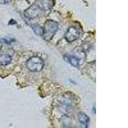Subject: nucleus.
<instances>
[{
	"label": "nucleus",
	"instance_id": "9",
	"mask_svg": "<svg viewBox=\"0 0 128 128\" xmlns=\"http://www.w3.org/2000/svg\"><path fill=\"white\" fill-rule=\"evenodd\" d=\"M59 100L62 103L67 105V106H69V105L72 103L73 99L72 98L71 95H68V94H66L65 95H63L61 98L59 99Z\"/></svg>",
	"mask_w": 128,
	"mask_h": 128
},
{
	"label": "nucleus",
	"instance_id": "3",
	"mask_svg": "<svg viewBox=\"0 0 128 128\" xmlns=\"http://www.w3.org/2000/svg\"><path fill=\"white\" fill-rule=\"evenodd\" d=\"M26 67L32 72H40L43 69L44 63L42 58L38 56L30 58L26 64Z\"/></svg>",
	"mask_w": 128,
	"mask_h": 128
},
{
	"label": "nucleus",
	"instance_id": "2",
	"mask_svg": "<svg viewBox=\"0 0 128 128\" xmlns=\"http://www.w3.org/2000/svg\"><path fill=\"white\" fill-rule=\"evenodd\" d=\"M58 28V24L56 21L48 20L46 21L43 28L42 37L46 40H51L56 33Z\"/></svg>",
	"mask_w": 128,
	"mask_h": 128
},
{
	"label": "nucleus",
	"instance_id": "4",
	"mask_svg": "<svg viewBox=\"0 0 128 128\" xmlns=\"http://www.w3.org/2000/svg\"><path fill=\"white\" fill-rule=\"evenodd\" d=\"M41 12H42V10L35 3L25 10L24 14L28 19H33L38 18L41 14Z\"/></svg>",
	"mask_w": 128,
	"mask_h": 128
},
{
	"label": "nucleus",
	"instance_id": "6",
	"mask_svg": "<svg viewBox=\"0 0 128 128\" xmlns=\"http://www.w3.org/2000/svg\"><path fill=\"white\" fill-rule=\"evenodd\" d=\"M54 0H36L35 4L42 10H50L53 6Z\"/></svg>",
	"mask_w": 128,
	"mask_h": 128
},
{
	"label": "nucleus",
	"instance_id": "11",
	"mask_svg": "<svg viewBox=\"0 0 128 128\" xmlns=\"http://www.w3.org/2000/svg\"><path fill=\"white\" fill-rule=\"evenodd\" d=\"M9 2V0H0L1 4H6Z\"/></svg>",
	"mask_w": 128,
	"mask_h": 128
},
{
	"label": "nucleus",
	"instance_id": "1",
	"mask_svg": "<svg viewBox=\"0 0 128 128\" xmlns=\"http://www.w3.org/2000/svg\"><path fill=\"white\" fill-rule=\"evenodd\" d=\"M86 56L82 50H78L73 51L72 54H66L64 58L74 67H79L83 64L86 60Z\"/></svg>",
	"mask_w": 128,
	"mask_h": 128
},
{
	"label": "nucleus",
	"instance_id": "7",
	"mask_svg": "<svg viewBox=\"0 0 128 128\" xmlns=\"http://www.w3.org/2000/svg\"><path fill=\"white\" fill-rule=\"evenodd\" d=\"M78 120L81 125L84 126V127L86 128L89 122V118L86 114L83 112H80L78 114Z\"/></svg>",
	"mask_w": 128,
	"mask_h": 128
},
{
	"label": "nucleus",
	"instance_id": "5",
	"mask_svg": "<svg viewBox=\"0 0 128 128\" xmlns=\"http://www.w3.org/2000/svg\"><path fill=\"white\" fill-rule=\"evenodd\" d=\"M80 36V32L75 27H70L65 34V38L68 42H72L76 40Z\"/></svg>",
	"mask_w": 128,
	"mask_h": 128
},
{
	"label": "nucleus",
	"instance_id": "8",
	"mask_svg": "<svg viewBox=\"0 0 128 128\" xmlns=\"http://www.w3.org/2000/svg\"><path fill=\"white\" fill-rule=\"evenodd\" d=\"M12 62V57L6 54H0V65L7 66Z\"/></svg>",
	"mask_w": 128,
	"mask_h": 128
},
{
	"label": "nucleus",
	"instance_id": "10",
	"mask_svg": "<svg viewBox=\"0 0 128 128\" xmlns=\"http://www.w3.org/2000/svg\"><path fill=\"white\" fill-rule=\"evenodd\" d=\"M31 27H32L33 31L35 32V34L39 35V36H42V34H43V28L40 25L37 24H34L31 25Z\"/></svg>",
	"mask_w": 128,
	"mask_h": 128
}]
</instances>
